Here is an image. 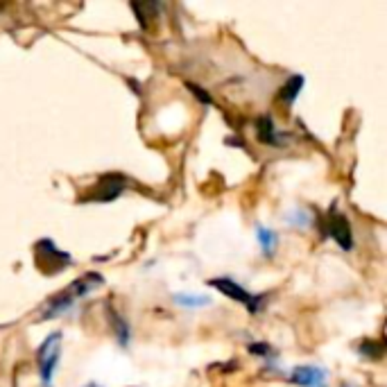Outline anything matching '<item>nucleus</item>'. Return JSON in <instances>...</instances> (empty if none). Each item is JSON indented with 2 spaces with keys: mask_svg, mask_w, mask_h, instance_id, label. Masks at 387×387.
I'll return each mask as SVG.
<instances>
[{
  "mask_svg": "<svg viewBox=\"0 0 387 387\" xmlns=\"http://www.w3.org/2000/svg\"><path fill=\"white\" fill-rule=\"evenodd\" d=\"M302 86H304V78H302V75H292V78L285 82V86L281 89L279 97L283 100V102H292V100L299 95V91H302Z\"/></svg>",
  "mask_w": 387,
  "mask_h": 387,
  "instance_id": "7",
  "label": "nucleus"
},
{
  "mask_svg": "<svg viewBox=\"0 0 387 387\" xmlns=\"http://www.w3.org/2000/svg\"><path fill=\"white\" fill-rule=\"evenodd\" d=\"M211 285L213 288H218L222 295H227L231 297L233 302H240L249 308V313H258V308H260V297H252L245 288H240L238 283H233L231 279H213L211 281Z\"/></svg>",
  "mask_w": 387,
  "mask_h": 387,
  "instance_id": "2",
  "label": "nucleus"
},
{
  "mask_svg": "<svg viewBox=\"0 0 387 387\" xmlns=\"http://www.w3.org/2000/svg\"><path fill=\"white\" fill-rule=\"evenodd\" d=\"M292 383L302 387H327V373L319 367H297L292 369Z\"/></svg>",
  "mask_w": 387,
  "mask_h": 387,
  "instance_id": "6",
  "label": "nucleus"
},
{
  "mask_svg": "<svg viewBox=\"0 0 387 387\" xmlns=\"http://www.w3.org/2000/svg\"><path fill=\"white\" fill-rule=\"evenodd\" d=\"M36 258H39V265L43 270H50V263H53V260L57 263V267L70 263V256L66 252H59V249H55V245L50 240H41L39 245H36Z\"/></svg>",
  "mask_w": 387,
  "mask_h": 387,
  "instance_id": "5",
  "label": "nucleus"
},
{
  "mask_svg": "<svg viewBox=\"0 0 387 387\" xmlns=\"http://www.w3.org/2000/svg\"><path fill=\"white\" fill-rule=\"evenodd\" d=\"M122 189H124V179L120 174H107V177L97 181V191L91 199L93 202H111V199H116L120 195Z\"/></svg>",
  "mask_w": 387,
  "mask_h": 387,
  "instance_id": "4",
  "label": "nucleus"
},
{
  "mask_svg": "<svg viewBox=\"0 0 387 387\" xmlns=\"http://www.w3.org/2000/svg\"><path fill=\"white\" fill-rule=\"evenodd\" d=\"M327 222H329V235H331V238L338 243L342 249H351L354 247V235H351V227H349L346 218L340 216V213H333V211H331Z\"/></svg>",
  "mask_w": 387,
  "mask_h": 387,
  "instance_id": "3",
  "label": "nucleus"
},
{
  "mask_svg": "<svg viewBox=\"0 0 387 387\" xmlns=\"http://www.w3.org/2000/svg\"><path fill=\"white\" fill-rule=\"evenodd\" d=\"M258 139L267 145H277V129H274V122L270 116H263L258 120Z\"/></svg>",
  "mask_w": 387,
  "mask_h": 387,
  "instance_id": "8",
  "label": "nucleus"
},
{
  "mask_svg": "<svg viewBox=\"0 0 387 387\" xmlns=\"http://www.w3.org/2000/svg\"><path fill=\"white\" fill-rule=\"evenodd\" d=\"M258 240L265 245V249H270L277 238H274V233H272V231H267V229H260V231H258Z\"/></svg>",
  "mask_w": 387,
  "mask_h": 387,
  "instance_id": "9",
  "label": "nucleus"
},
{
  "mask_svg": "<svg viewBox=\"0 0 387 387\" xmlns=\"http://www.w3.org/2000/svg\"><path fill=\"white\" fill-rule=\"evenodd\" d=\"M59 351H61V335L59 333L48 335V340L39 349V369H41V378H43L46 387H50V381H53Z\"/></svg>",
  "mask_w": 387,
  "mask_h": 387,
  "instance_id": "1",
  "label": "nucleus"
}]
</instances>
